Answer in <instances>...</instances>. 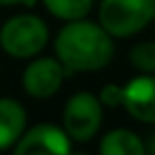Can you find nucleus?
<instances>
[{
	"label": "nucleus",
	"instance_id": "obj_13",
	"mask_svg": "<svg viewBox=\"0 0 155 155\" xmlns=\"http://www.w3.org/2000/svg\"><path fill=\"white\" fill-rule=\"evenodd\" d=\"M0 5H34V0H0Z\"/></svg>",
	"mask_w": 155,
	"mask_h": 155
},
{
	"label": "nucleus",
	"instance_id": "obj_6",
	"mask_svg": "<svg viewBox=\"0 0 155 155\" xmlns=\"http://www.w3.org/2000/svg\"><path fill=\"white\" fill-rule=\"evenodd\" d=\"M70 140L68 134L55 125H36L32 127L26 136L19 138L15 153L17 155H28V153H53V155H66L70 153Z\"/></svg>",
	"mask_w": 155,
	"mask_h": 155
},
{
	"label": "nucleus",
	"instance_id": "obj_10",
	"mask_svg": "<svg viewBox=\"0 0 155 155\" xmlns=\"http://www.w3.org/2000/svg\"><path fill=\"white\" fill-rule=\"evenodd\" d=\"M47 11L60 19H83L89 9H91V0H43Z\"/></svg>",
	"mask_w": 155,
	"mask_h": 155
},
{
	"label": "nucleus",
	"instance_id": "obj_11",
	"mask_svg": "<svg viewBox=\"0 0 155 155\" xmlns=\"http://www.w3.org/2000/svg\"><path fill=\"white\" fill-rule=\"evenodd\" d=\"M130 62L142 72H155V43H140L132 49Z\"/></svg>",
	"mask_w": 155,
	"mask_h": 155
},
{
	"label": "nucleus",
	"instance_id": "obj_12",
	"mask_svg": "<svg viewBox=\"0 0 155 155\" xmlns=\"http://www.w3.org/2000/svg\"><path fill=\"white\" fill-rule=\"evenodd\" d=\"M100 102L106 106H119L123 102V87L117 85H106L100 94Z\"/></svg>",
	"mask_w": 155,
	"mask_h": 155
},
{
	"label": "nucleus",
	"instance_id": "obj_7",
	"mask_svg": "<svg viewBox=\"0 0 155 155\" xmlns=\"http://www.w3.org/2000/svg\"><path fill=\"white\" fill-rule=\"evenodd\" d=\"M121 104L138 121L155 123V77L144 74V77L132 79L123 87Z\"/></svg>",
	"mask_w": 155,
	"mask_h": 155
},
{
	"label": "nucleus",
	"instance_id": "obj_14",
	"mask_svg": "<svg viewBox=\"0 0 155 155\" xmlns=\"http://www.w3.org/2000/svg\"><path fill=\"white\" fill-rule=\"evenodd\" d=\"M149 151L155 153V138H151V142H149Z\"/></svg>",
	"mask_w": 155,
	"mask_h": 155
},
{
	"label": "nucleus",
	"instance_id": "obj_1",
	"mask_svg": "<svg viewBox=\"0 0 155 155\" xmlns=\"http://www.w3.org/2000/svg\"><path fill=\"white\" fill-rule=\"evenodd\" d=\"M55 53L68 72L96 70L110 62L113 38L110 34L91 21L72 19L55 38Z\"/></svg>",
	"mask_w": 155,
	"mask_h": 155
},
{
	"label": "nucleus",
	"instance_id": "obj_3",
	"mask_svg": "<svg viewBox=\"0 0 155 155\" xmlns=\"http://www.w3.org/2000/svg\"><path fill=\"white\" fill-rule=\"evenodd\" d=\"M49 32L41 17L17 15L0 30V45L11 58H32L47 45Z\"/></svg>",
	"mask_w": 155,
	"mask_h": 155
},
{
	"label": "nucleus",
	"instance_id": "obj_2",
	"mask_svg": "<svg viewBox=\"0 0 155 155\" xmlns=\"http://www.w3.org/2000/svg\"><path fill=\"white\" fill-rule=\"evenodd\" d=\"M153 17L155 0H102L100 7V26L119 38L142 30Z\"/></svg>",
	"mask_w": 155,
	"mask_h": 155
},
{
	"label": "nucleus",
	"instance_id": "obj_5",
	"mask_svg": "<svg viewBox=\"0 0 155 155\" xmlns=\"http://www.w3.org/2000/svg\"><path fill=\"white\" fill-rule=\"evenodd\" d=\"M64 72L66 68L62 66L60 60H51V58L34 60L24 72V87L34 98H49L60 89L64 81Z\"/></svg>",
	"mask_w": 155,
	"mask_h": 155
},
{
	"label": "nucleus",
	"instance_id": "obj_9",
	"mask_svg": "<svg viewBox=\"0 0 155 155\" xmlns=\"http://www.w3.org/2000/svg\"><path fill=\"white\" fill-rule=\"evenodd\" d=\"M147 147L130 130H113L100 142V153L104 155H144Z\"/></svg>",
	"mask_w": 155,
	"mask_h": 155
},
{
	"label": "nucleus",
	"instance_id": "obj_4",
	"mask_svg": "<svg viewBox=\"0 0 155 155\" xmlns=\"http://www.w3.org/2000/svg\"><path fill=\"white\" fill-rule=\"evenodd\" d=\"M102 123V102L91 94H74L64 108L66 134L74 140H89Z\"/></svg>",
	"mask_w": 155,
	"mask_h": 155
},
{
	"label": "nucleus",
	"instance_id": "obj_8",
	"mask_svg": "<svg viewBox=\"0 0 155 155\" xmlns=\"http://www.w3.org/2000/svg\"><path fill=\"white\" fill-rule=\"evenodd\" d=\"M26 127V110L19 102L2 98L0 100V149H9L21 138Z\"/></svg>",
	"mask_w": 155,
	"mask_h": 155
}]
</instances>
